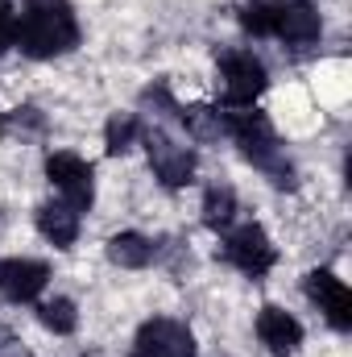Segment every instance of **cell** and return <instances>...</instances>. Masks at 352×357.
Listing matches in <instances>:
<instances>
[{
	"instance_id": "cell-12",
	"label": "cell",
	"mask_w": 352,
	"mask_h": 357,
	"mask_svg": "<svg viewBox=\"0 0 352 357\" xmlns=\"http://www.w3.org/2000/svg\"><path fill=\"white\" fill-rule=\"evenodd\" d=\"M33 220H38V233H42L54 250H71V245L79 241V212H75L71 204H63V199L42 204Z\"/></svg>"
},
{
	"instance_id": "cell-3",
	"label": "cell",
	"mask_w": 352,
	"mask_h": 357,
	"mask_svg": "<svg viewBox=\"0 0 352 357\" xmlns=\"http://www.w3.org/2000/svg\"><path fill=\"white\" fill-rule=\"evenodd\" d=\"M220 79H224V100H228V108H249V104H257V96L269 88L265 63L253 50H228V54L220 59Z\"/></svg>"
},
{
	"instance_id": "cell-1",
	"label": "cell",
	"mask_w": 352,
	"mask_h": 357,
	"mask_svg": "<svg viewBox=\"0 0 352 357\" xmlns=\"http://www.w3.org/2000/svg\"><path fill=\"white\" fill-rule=\"evenodd\" d=\"M13 42L29 54V59H58L71 54L79 46V21L71 0H25Z\"/></svg>"
},
{
	"instance_id": "cell-22",
	"label": "cell",
	"mask_w": 352,
	"mask_h": 357,
	"mask_svg": "<svg viewBox=\"0 0 352 357\" xmlns=\"http://www.w3.org/2000/svg\"><path fill=\"white\" fill-rule=\"evenodd\" d=\"M4 46H8V42H0V54H4Z\"/></svg>"
},
{
	"instance_id": "cell-2",
	"label": "cell",
	"mask_w": 352,
	"mask_h": 357,
	"mask_svg": "<svg viewBox=\"0 0 352 357\" xmlns=\"http://www.w3.org/2000/svg\"><path fill=\"white\" fill-rule=\"evenodd\" d=\"M224 133L241 146V154H245L257 171L269 175V183H278V187H290V183H294V167H290V158L282 154L269 116L257 112L253 104H249V108H224Z\"/></svg>"
},
{
	"instance_id": "cell-18",
	"label": "cell",
	"mask_w": 352,
	"mask_h": 357,
	"mask_svg": "<svg viewBox=\"0 0 352 357\" xmlns=\"http://www.w3.org/2000/svg\"><path fill=\"white\" fill-rule=\"evenodd\" d=\"M141 137V121L133 112H116L108 125H104V150L108 154H129Z\"/></svg>"
},
{
	"instance_id": "cell-11",
	"label": "cell",
	"mask_w": 352,
	"mask_h": 357,
	"mask_svg": "<svg viewBox=\"0 0 352 357\" xmlns=\"http://www.w3.org/2000/svg\"><path fill=\"white\" fill-rule=\"evenodd\" d=\"M319 33H323V21H319L311 0H282V17H278L273 38H282L286 46H311V42H319Z\"/></svg>"
},
{
	"instance_id": "cell-17",
	"label": "cell",
	"mask_w": 352,
	"mask_h": 357,
	"mask_svg": "<svg viewBox=\"0 0 352 357\" xmlns=\"http://www.w3.org/2000/svg\"><path fill=\"white\" fill-rule=\"evenodd\" d=\"M178 116H182V125H186V133H191L195 142H216V137L224 133V112H220V108L191 104V108H178Z\"/></svg>"
},
{
	"instance_id": "cell-5",
	"label": "cell",
	"mask_w": 352,
	"mask_h": 357,
	"mask_svg": "<svg viewBox=\"0 0 352 357\" xmlns=\"http://www.w3.org/2000/svg\"><path fill=\"white\" fill-rule=\"evenodd\" d=\"M46 178L58 187L63 204H71L75 212H88L91 208V199H95V171H91V162H83L79 154H71V150L50 154L46 158Z\"/></svg>"
},
{
	"instance_id": "cell-10",
	"label": "cell",
	"mask_w": 352,
	"mask_h": 357,
	"mask_svg": "<svg viewBox=\"0 0 352 357\" xmlns=\"http://www.w3.org/2000/svg\"><path fill=\"white\" fill-rule=\"evenodd\" d=\"M257 337H262V345L273 357H290L303 345V324L286 307H273L269 303V307H262V316H257Z\"/></svg>"
},
{
	"instance_id": "cell-15",
	"label": "cell",
	"mask_w": 352,
	"mask_h": 357,
	"mask_svg": "<svg viewBox=\"0 0 352 357\" xmlns=\"http://www.w3.org/2000/svg\"><path fill=\"white\" fill-rule=\"evenodd\" d=\"M278 17H282V0H245V8H241V25L253 38H273Z\"/></svg>"
},
{
	"instance_id": "cell-14",
	"label": "cell",
	"mask_w": 352,
	"mask_h": 357,
	"mask_svg": "<svg viewBox=\"0 0 352 357\" xmlns=\"http://www.w3.org/2000/svg\"><path fill=\"white\" fill-rule=\"evenodd\" d=\"M232 220H237V191L228 183H211L203 191V225L224 233V229H232Z\"/></svg>"
},
{
	"instance_id": "cell-20",
	"label": "cell",
	"mask_w": 352,
	"mask_h": 357,
	"mask_svg": "<svg viewBox=\"0 0 352 357\" xmlns=\"http://www.w3.org/2000/svg\"><path fill=\"white\" fill-rule=\"evenodd\" d=\"M13 29H17V4L0 0V42H13Z\"/></svg>"
},
{
	"instance_id": "cell-19",
	"label": "cell",
	"mask_w": 352,
	"mask_h": 357,
	"mask_svg": "<svg viewBox=\"0 0 352 357\" xmlns=\"http://www.w3.org/2000/svg\"><path fill=\"white\" fill-rule=\"evenodd\" d=\"M4 133H42V112L38 108H13L8 121H4Z\"/></svg>"
},
{
	"instance_id": "cell-9",
	"label": "cell",
	"mask_w": 352,
	"mask_h": 357,
	"mask_svg": "<svg viewBox=\"0 0 352 357\" xmlns=\"http://www.w3.org/2000/svg\"><path fill=\"white\" fill-rule=\"evenodd\" d=\"M50 282V266L38 258H4L0 262V299L8 303H33Z\"/></svg>"
},
{
	"instance_id": "cell-16",
	"label": "cell",
	"mask_w": 352,
	"mask_h": 357,
	"mask_svg": "<svg viewBox=\"0 0 352 357\" xmlns=\"http://www.w3.org/2000/svg\"><path fill=\"white\" fill-rule=\"evenodd\" d=\"M38 320H42V328H50L54 337H71V333L79 328V312H75V303H71L67 295H54V299L38 303Z\"/></svg>"
},
{
	"instance_id": "cell-4",
	"label": "cell",
	"mask_w": 352,
	"mask_h": 357,
	"mask_svg": "<svg viewBox=\"0 0 352 357\" xmlns=\"http://www.w3.org/2000/svg\"><path fill=\"white\" fill-rule=\"evenodd\" d=\"M141 142H145V154H150V167L154 175L162 178V187H186L195 178V150L175 142L166 129H141Z\"/></svg>"
},
{
	"instance_id": "cell-21",
	"label": "cell",
	"mask_w": 352,
	"mask_h": 357,
	"mask_svg": "<svg viewBox=\"0 0 352 357\" xmlns=\"http://www.w3.org/2000/svg\"><path fill=\"white\" fill-rule=\"evenodd\" d=\"M0 357H29L17 341H8V337H0Z\"/></svg>"
},
{
	"instance_id": "cell-7",
	"label": "cell",
	"mask_w": 352,
	"mask_h": 357,
	"mask_svg": "<svg viewBox=\"0 0 352 357\" xmlns=\"http://www.w3.org/2000/svg\"><path fill=\"white\" fill-rule=\"evenodd\" d=\"M303 291H307V299L328 316V324L336 328V333H349L352 328V291L344 278H336L332 270H311L307 278H303Z\"/></svg>"
},
{
	"instance_id": "cell-8",
	"label": "cell",
	"mask_w": 352,
	"mask_h": 357,
	"mask_svg": "<svg viewBox=\"0 0 352 357\" xmlns=\"http://www.w3.org/2000/svg\"><path fill=\"white\" fill-rule=\"evenodd\" d=\"M129 357H195V337L178 320H150L141 324Z\"/></svg>"
},
{
	"instance_id": "cell-6",
	"label": "cell",
	"mask_w": 352,
	"mask_h": 357,
	"mask_svg": "<svg viewBox=\"0 0 352 357\" xmlns=\"http://www.w3.org/2000/svg\"><path fill=\"white\" fill-rule=\"evenodd\" d=\"M224 258L241 270V274L262 278V274L273 270L278 250H273V241L265 237L262 225H241V229H232V233L224 237Z\"/></svg>"
},
{
	"instance_id": "cell-13",
	"label": "cell",
	"mask_w": 352,
	"mask_h": 357,
	"mask_svg": "<svg viewBox=\"0 0 352 357\" xmlns=\"http://www.w3.org/2000/svg\"><path fill=\"white\" fill-rule=\"evenodd\" d=\"M108 262L120 270H141L154 262V241L141 233H116L108 241Z\"/></svg>"
}]
</instances>
